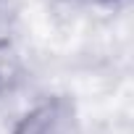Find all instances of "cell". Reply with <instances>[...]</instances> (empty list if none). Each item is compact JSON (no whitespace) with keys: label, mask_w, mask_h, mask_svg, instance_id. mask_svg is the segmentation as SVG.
<instances>
[{"label":"cell","mask_w":134,"mask_h":134,"mask_svg":"<svg viewBox=\"0 0 134 134\" xmlns=\"http://www.w3.org/2000/svg\"><path fill=\"white\" fill-rule=\"evenodd\" d=\"M13 134H79L74 103L69 97H50L26 113Z\"/></svg>","instance_id":"obj_1"},{"label":"cell","mask_w":134,"mask_h":134,"mask_svg":"<svg viewBox=\"0 0 134 134\" xmlns=\"http://www.w3.org/2000/svg\"><path fill=\"white\" fill-rule=\"evenodd\" d=\"M100 3H116V0H100Z\"/></svg>","instance_id":"obj_2"}]
</instances>
